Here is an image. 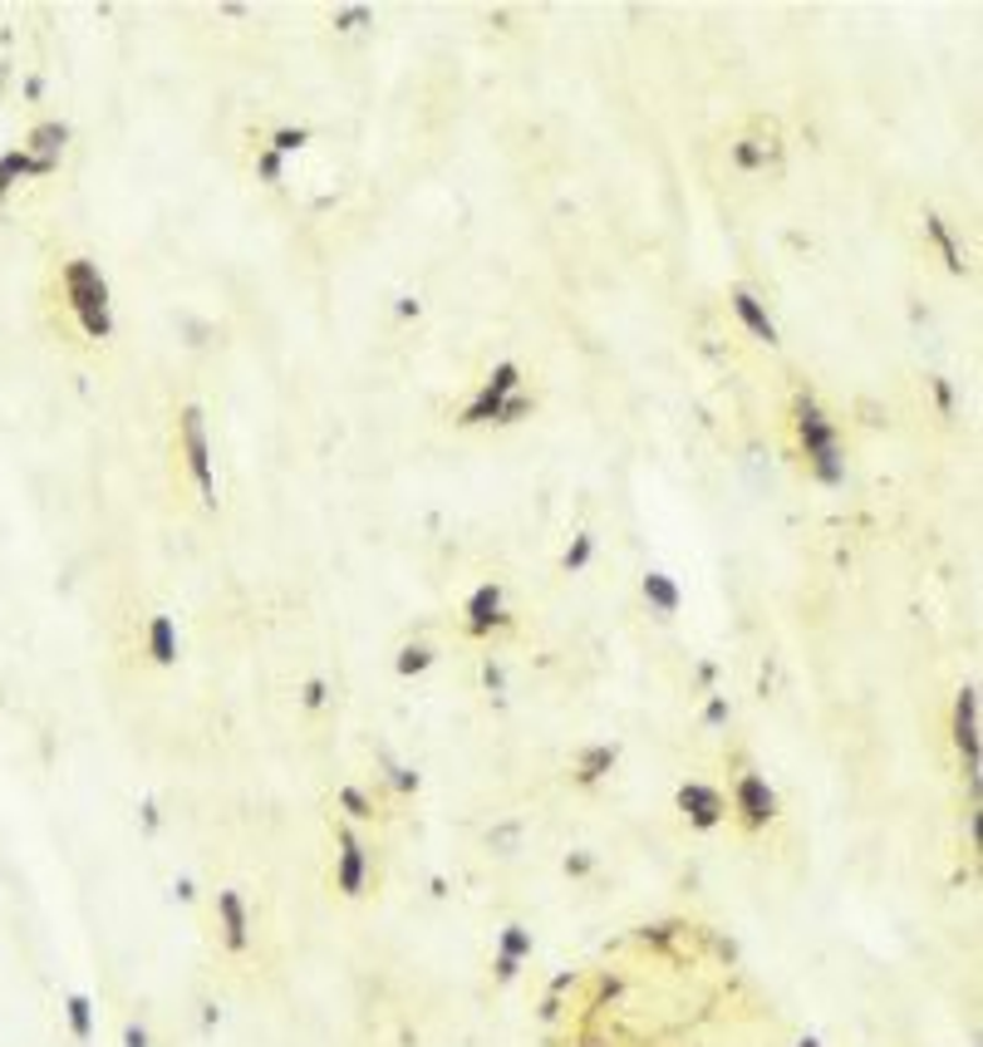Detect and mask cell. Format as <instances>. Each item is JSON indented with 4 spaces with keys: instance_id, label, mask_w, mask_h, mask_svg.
<instances>
[{
    "instance_id": "cell-1",
    "label": "cell",
    "mask_w": 983,
    "mask_h": 1047,
    "mask_svg": "<svg viewBox=\"0 0 983 1047\" xmlns=\"http://www.w3.org/2000/svg\"><path fill=\"white\" fill-rule=\"evenodd\" d=\"M59 296H64L74 325L84 330V340H94V345H108V340H114V300H108V281L88 257H69L64 266H59Z\"/></svg>"
},
{
    "instance_id": "cell-2",
    "label": "cell",
    "mask_w": 983,
    "mask_h": 1047,
    "mask_svg": "<svg viewBox=\"0 0 983 1047\" xmlns=\"http://www.w3.org/2000/svg\"><path fill=\"white\" fill-rule=\"evenodd\" d=\"M792 433L796 448H802L806 467H812L821 483H841L845 477V443H841V424L816 404V394H796L792 404Z\"/></svg>"
},
{
    "instance_id": "cell-3",
    "label": "cell",
    "mask_w": 983,
    "mask_h": 1047,
    "mask_svg": "<svg viewBox=\"0 0 983 1047\" xmlns=\"http://www.w3.org/2000/svg\"><path fill=\"white\" fill-rule=\"evenodd\" d=\"M177 457H182V473L187 483H192L197 502L202 507H216L222 502V487H216V457H212V438H206V408L197 404V398H187L182 408H177Z\"/></svg>"
},
{
    "instance_id": "cell-4",
    "label": "cell",
    "mask_w": 983,
    "mask_h": 1047,
    "mask_svg": "<svg viewBox=\"0 0 983 1047\" xmlns=\"http://www.w3.org/2000/svg\"><path fill=\"white\" fill-rule=\"evenodd\" d=\"M777 817H782V801H777L772 782L757 768H737L727 777V821H737L747 836H762Z\"/></svg>"
},
{
    "instance_id": "cell-5",
    "label": "cell",
    "mask_w": 983,
    "mask_h": 1047,
    "mask_svg": "<svg viewBox=\"0 0 983 1047\" xmlns=\"http://www.w3.org/2000/svg\"><path fill=\"white\" fill-rule=\"evenodd\" d=\"M369 876H374V850L364 841L359 826L350 821H334V890L344 900H364L369 895Z\"/></svg>"
},
{
    "instance_id": "cell-6",
    "label": "cell",
    "mask_w": 983,
    "mask_h": 1047,
    "mask_svg": "<svg viewBox=\"0 0 983 1047\" xmlns=\"http://www.w3.org/2000/svg\"><path fill=\"white\" fill-rule=\"evenodd\" d=\"M521 389V365L517 359H501L497 369H492L487 379H482V389L462 404V414H458V428H497V414H501V404H507L511 394Z\"/></svg>"
},
{
    "instance_id": "cell-7",
    "label": "cell",
    "mask_w": 983,
    "mask_h": 1047,
    "mask_svg": "<svg viewBox=\"0 0 983 1047\" xmlns=\"http://www.w3.org/2000/svg\"><path fill=\"white\" fill-rule=\"evenodd\" d=\"M212 919H216V939H222V949L232 959L251 954L256 944V919H251V905H246L241 885H222L212 895Z\"/></svg>"
},
{
    "instance_id": "cell-8",
    "label": "cell",
    "mask_w": 983,
    "mask_h": 1047,
    "mask_svg": "<svg viewBox=\"0 0 983 1047\" xmlns=\"http://www.w3.org/2000/svg\"><path fill=\"white\" fill-rule=\"evenodd\" d=\"M674 807H678V817L688 821V831H703L708 836V831H718L727 821V792L703 777H688V782H678Z\"/></svg>"
},
{
    "instance_id": "cell-9",
    "label": "cell",
    "mask_w": 983,
    "mask_h": 1047,
    "mask_svg": "<svg viewBox=\"0 0 983 1047\" xmlns=\"http://www.w3.org/2000/svg\"><path fill=\"white\" fill-rule=\"evenodd\" d=\"M949 742L959 752V768L969 772V782L979 777V689L963 683L954 693V713H949Z\"/></svg>"
},
{
    "instance_id": "cell-10",
    "label": "cell",
    "mask_w": 983,
    "mask_h": 1047,
    "mask_svg": "<svg viewBox=\"0 0 983 1047\" xmlns=\"http://www.w3.org/2000/svg\"><path fill=\"white\" fill-rule=\"evenodd\" d=\"M507 624H511V610H507L501 581H482L477 591L467 595V605H462V630H467L472 640H492V634L507 630Z\"/></svg>"
},
{
    "instance_id": "cell-11",
    "label": "cell",
    "mask_w": 983,
    "mask_h": 1047,
    "mask_svg": "<svg viewBox=\"0 0 983 1047\" xmlns=\"http://www.w3.org/2000/svg\"><path fill=\"white\" fill-rule=\"evenodd\" d=\"M727 306H733V316L743 320V330H747V335H753V340H762L767 349H777V345H782V330H777L772 310H767V300L757 296V290L733 286V290H727Z\"/></svg>"
},
{
    "instance_id": "cell-12",
    "label": "cell",
    "mask_w": 983,
    "mask_h": 1047,
    "mask_svg": "<svg viewBox=\"0 0 983 1047\" xmlns=\"http://www.w3.org/2000/svg\"><path fill=\"white\" fill-rule=\"evenodd\" d=\"M143 654L157 669H177V659H182V634H177V620L167 610H153L143 620Z\"/></svg>"
},
{
    "instance_id": "cell-13",
    "label": "cell",
    "mask_w": 983,
    "mask_h": 1047,
    "mask_svg": "<svg viewBox=\"0 0 983 1047\" xmlns=\"http://www.w3.org/2000/svg\"><path fill=\"white\" fill-rule=\"evenodd\" d=\"M59 163H45V158H35V153H25V148H10V153H0V207L10 202V192L20 188V182H29V178H49Z\"/></svg>"
},
{
    "instance_id": "cell-14",
    "label": "cell",
    "mask_w": 983,
    "mask_h": 1047,
    "mask_svg": "<svg viewBox=\"0 0 983 1047\" xmlns=\"http://www.w3.org/2000/svg\"><path fill=\"white\" fill-rule=\"evenodd\" d=\"M619 752L615 742H590V748L576 752V762H570V777H576V787H600V782L615 772Z\"/></svg>"
},
{
    "instance_id": "cell-15",
    "label": "cell",
    "mask_w": 983,
    "mask_h": 1047,
    "mask_svg": "<svg viewBox=\"0 0 983 1047\" xmlns=\"http://www.w3.org/2000/svg\"><path fill=\"white\" fill-rule=\"evenodd\" d=\"M924 241L939 251V261H944V271H949V276H963V271H969V257H963L959 237H954V227L939 217V212H924Z\"/></svg>"
},
{
    "instance_id": "cell-16",
    "label": "cell",
    "mask_w": 983,
    "mask_h": 1047,
    "mask_svg": "<svg viewBox=\"0 0 983 1047\" xmlns=\"http://www.w3.org/2000/svg\"><path fill=\"white\" fill-rule=\"evenodd\" d=\"M334 811H340V821H350V826H369V821L379 817V797H374L364 782H344V787H334Z\"/></svg>"
},
{
    "instance_id": "cell-17",
    "label": "cell",
    "mask_w": 983,
    "mask_h": 1047,
    "mask_svg": "<svg viewBox=\"0 0 983 1047\" xmlns=\"http://www.w3.org/2000/svg\"><path fill=\"white\" fill-rule=\"evenodd\" d=\"M639 595L649 600V610H654L659 620H674V615L684 610V591H678V581H674V575H664V571H644Z\"/></svg>"
},
{
    "instance_id": "cell-18",
    "label": "cell",
    "mask_w": 983,
    "mask_h": 1047,
    "mask_svg": "<svg viewBox=\"0 0 983 1047\" xmlns=\"http://www.w3.org/2000/svg\"><path fill=\"white\" fill-rule=\"evenodd\" d=\"M20 148L35 153V158H45V163H59V158H64V148H69V123H59V119L35 123V129L25 133V143H20Z\"/></svg>"
},
{
    "instance_id": "cell-19",
    "label": "cell",
    "mask_w": 983,
    "mask_h": 1047,
    "mask_svg": "<svg viewBox=\"0 0 983 1047\" xmlns=\"http://www.w3.org/2000/svg\"><path fill=\"white\" fill-rule=\"evenodd\" d=\"M772 158H777L772 139H733V143H727V163H733L737 172H747V178L767 172V163H772Z\"/></svg>"
},
{
    "instance_id": "cell-20",
    "label": "cell",
    "mask_w": 983,
    "mask_h": 1047,
    "mask_svg": "<svg viewBox=\"0 0 983 1047\" xmlns=\"http://www.w3.org/2000/svg\"><path fill=\"white\" fill-rule=\"evenodd\" d=\"M64 1023H69V1037H74L79 1047H88L94 1043V1027H98V1008H94V998L88 994H64Z\"/></svg>"
},
{
    "instance_id": "cell-21",
    "label": "cell",
    "mask_w": 983,
    "mask_h": 1047,
    "mask_svg": "<svg viewBox=\"0 0 983 1047\" xmlns=\"http://www.w3.org/2000/svg\"><path fill=\"white\" fill-rule=\"evenodd\" d=\"M497 954L517 959V964H531V954H536V935H531L526 925H501L497 929Z\"/></svg>"
},
{
    "instance_id": "cell-22",
    "label": "cell",
    "mask_w": 983,
    "mask_h": 1047,
    "mask_svg": "<svg viewBox=\"0 0 983 1047\" xmlns=\"http://www.w3.org/2000/svg\"><path fill=\"white\" fill-rule=\"evenodd\" d=\"M438 664V654H433V644H423V640H408L399 650V659H393V669H399V679H423V674Z\"/></svg>"
},
{
    "instance_id": "cell-23",
    "label": "cell",
    "mask_w": 983,
    "mask_h": 1047,
    "mask_svg": "<svg viewBox=\"0 0 983 1047\" xmlns=\"http://www.w3.org/2000/svg\"><path fill=\"white\" fill-rule=\"evenodd\" d=\"M595 551H600L595 532H576V536H570V546H566V556H560V571H566V575H580L590 561H595Z\"/></svg>"
},
{
    "instance_id": "cell-24",
    "label": "cell",
    "mask_w": 983,
    "mask_h": 1047,
    "mask_svg": "<svg viewBox=\"0 0 983 1047\" xmlns=\"http://www.w3.org/2000/svg\"><path fill=\"white\" fill-rule=\"evenodd\" d=\"M305 143H310V129H300V123H281V129H271V139L261 143V148L281 153V158H291V153H300Z\"/></svg>"
},
{
    "instance_id": "cell-25",
    "label": "cell",
    "mask_w": 983,
    "mask_h": 1047,
    "mask_svg": "<svg viewBox=\"0 0 983 1047\" xmlns=\"http://www.w3.org/2000/svg\"><path fill=\"white\" fill-rule=\"evenodd\" d=\"M330 703H334L330 679H324V674H310V679L300 683V709H305V713H324Z\"/></svg>"
},
{
    "instance_id": "cell-26",
    "label": "cell",
    "mask_w": 983,
    "mask_h": 1047,
    "mask_svg": "<svg viewBox=\"0 0 983 1047\" xmlns=\"http://www.w3.org/2000/svg\"><path fill=\"white\" fill-rule=\"evenodd\" d=\"M251 168H256V178H261V188H281V182H285V158H281V153H271V148H256Z\"/></svg>"
},
{
    "instance_id": "cell-27",
    "label": "cell",
    "mask_w": 983,
    "mask_h": 1047,
    "mask_svg": "<svg viewBox=\"0 0 983 1047\" xmlns=\"http://www.w3.org/2000/svg\"><path fill=\"white\" fill-rule=\"evenodd\" d=\"M526 414H536V398L526 394V389H517V394L501 404V414H497V428H511V424H521Z\"/></svg>"
},
{
    "instance_id": "cell-28",
    "label": "cell",
    "mask_w": 983,
    "mask_h": 1047,
    "mask_svg": "<svg viewBox=\"0 0 983 1047\" xmlns=\"http://www.w3.org/2000/svg\"><path fill=\"white\" fill-rule=\"evenodd\" d=\"M383 782H389L399 797H413V792H418V772H413L408 762H383Z\"/></svg>"
},
{
    "instance_id": "cell-29",
    "label": "cell",
    "mask_w": 983,
    "mask_h": 1047,
    "mask_svg": "<svg viewBox=\"0 0 983 1047\" xmlns=\"http://www.w3.org/2000/svg\"><path fill=\"white\" fill-rule=\"evenodd\" d=\"M924 389L934 394V408H939V418H954V389L944 374H924Z\"/></svg>"
},
{
    "instance_id": "cell-30",
    "label": "cell",
    "mask_w": 983,
    "mask_h": 1047,
    "mask_svg": "<svg viewBox=\"0 0 983 1047\" xmlns=\"http://www.w3.org/2000/svg\"><path fill=\"white\" fill-rule=\"evenodd\" d=\"M374 21V11L369 5H344V11H334V31H344V35H354V31H364V25Z\"/></svg>"
},
{
    "instance_id": "cell-31",
    "label": "cell",
    "mask_w": 983,
    "mask_h": 1047,
    "mask_svg": "<svg viewBox=\"0 0 983 1047\" xmlns=\"http://www.w3.org/2000/svg\"><path fill=\"white\" fill-rule=\"evenodd\" d=\"M595 866H600V856H595V850H570V856L560 860V870H566L570 880H585V876H595Z\"/></svg>"
},
{
    "instance_id": "cell-32",
    "label": "cell",
    "mask_w": 983,
    "mask_h": 1047,
    "mask_svg": "<svg viewBox=\"0 0 983 1047\" xmlns=\"http://www.w3.org/2000/svg\"><path fill=\"white\" fill-rule=\"evenodd\" d=\"M723 723H733V709H727V693H708L703 728H723Z\"/></svg>"
},
{
    "instance_id": "cell-33",
    "label": "cell",
    "mask_w": 983,
    "mask_h": 1047,
    "mask_svg": "<svg viewBox=\"0 0 983 1047\" xmlns=\"http://www.w3.org/2000/svg\"><path fill=\"white\" fill-rule=\"evenodd\" d=\"M521 968H526V964H517V959H501V954H492V974H497V984H517V978H521Z\"/></svg>"
},
{
    "instance_id": "cell-34",
    "label": "cell",
    "mask_w": 983,
    "mask_h": 1047,
    "mask_svg": "<svg viewBox=\"0 0 983 1047\" xmlns=\"http://www.w3.org/2000/svg\"><path fill=\"white\" fill-rule=\"evenodd\" d=\"M123 1047H153V1037H147V1027L138 1023V1018L123 1023Z\"/></svg>"
},
{
    "instance_id": "cell-35",
    "label": "cell",
    "mask_w": 983,
    "mask_h": 1047,
    "mask_svg": "<svg viewBox=\"0 0 983 1047\" xmlns=\"http://www.w3.org/2000/svg\"><path fill=\"white\" fill-rule=\"evenodd\" d=\"M413 316H418V300L403 296V300H399V320H413Z\"/></svg>"
},
{
    "instance_id": "cell-36",
    "label": "cell",
    "mask_w": 983,
    "mask_h": 1047,
    "mask_svg": "<svg viewBox=\"0 0 983 1047\" xmlns=\"http://www.w3.org/2000/svg\"><path fill=\"white\" fill-rule=\"evenodd\" d=\"M796 1047H821V1043H816V1037H802V1043H796Z\"/></svg>"
}]
</instances>
